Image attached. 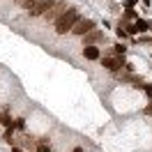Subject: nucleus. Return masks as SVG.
<instances>
[{"label": "nucleus", "instance_id": "f257e3e1", "mask_svg": "<svg viewBox=\"0 0 152 152\" xmlns=\"http://www.w3.org/2000/svg\"><path fill=\"white\" fill-rule=\"evenodd\" d=\"M81 19V14H78V10L76 7H69V10L60 16V19L53 23V28H56V35H67V32H72V28H74V23Z\"/></svg>", "mask_w": 152, "mask_h": 152}, {"label": "nucleus", "instance_id": "f03ea898", "mask_svg": "<svg viewBox=\"0 0 152 152\" xmlns=\"http://www.w3.org/2000/svg\"><path fill=\"white\" fill-rule=\"evenodd\" d=\"M124 62H127L124 58H118V56H108V53L99 58V65L104 67L106 72H111V74H120V72H122V67H124Z\"/></svg>", "mask_w": 152, "mask_h": 152}, {"label": "nucleus", "instance_id": "7ed1b4c3", "mask_svg": "<svg viewBox=\"0 0 152 152\" xmlns=\"http://www.w3.org/2000/svg\"><path fill=\"white\" fill-rule=\"evenodd\" d=\"M95 28H97V23H95L92 19H88V16L83 19V16H81V19L74 23V28H72V35H76V37H86L88 32H90V30H95Z\"/></svg>", "mask_w": 152, "mask_h": 152}, {"label": "nucleus", "instance_id": "20e7f679", "mask_svg": "<svg viewBox=\"0 0 152 152\" xmlns=\"http://www.w3.org/2000/svg\"><path fill=\"white\" fill-rule=\"evenodd\" d=\"M67 10H69V7H67V2H65V0H56V2L51 5V10L44 14V21H51V23H56V21L60 19V16H62Z\"/></svg>", "mask_w": 152, "mask_h": 152}, {"label": "nucleus", "instance_id": "39448f33", "mask_svg": "<svg viewBox=\"0 0 152 152\" xmlns=\"http://www.w3.org/2000/svg\"><path fill=\"white\" fill-rule=\"evenodd\" d=\"M53 2H56V0H39L37 5H32V7L28 10V16H30V19L44 16V14H46V12L51 10V5H53Z\"/></svg>", "mask_w": 152, "mask_h": 152}, {"label": "nucleus", "instance_id": "423d86ee", "mask_svg": "<svg viewBox=\"0 0 152 152\" xmlns=\"http://www.w3.org/2000/svg\"><path fill=\"white\" fill-rule=\"evenodd\" d=\"M83 39V46H97V44H99V42H104V32H102V30H90V32H88L86 37H81Z\"/></svg>", "mask_w": 152, "mask_h": 152}, {"label": "nucleus", "instance_id": "0eeeda50", "mask_svg": "<svg viewBox=\"0 0 152 152\" xmlns=\"http://www.w3.org/2000/svg\"><path fill=\"white\" fill-rule=\"evenodd\" d=\"M83 58L90 60V62H99V58H102V48L99 46H83Z\"/></svg>", "mask_w": 152, "mask_h": 152}, {"label": "nucleus", "instance_id": "6e6552de", "mask_svg": "<svg viewBox=\"0 0 152 152\" xmlns=\"http://www.w3.org/2000/svg\"><path fill=\"white\" fill-rule=\"evenodd\" d=\"M124 53H127V44H124V42H118V44H113V46H111V53H108V56L124 58Z\"/></svg>", "mask_w": 152, "mask_h": 152}, {"label": "nucleus", "instance_id": "1a4fd4ad", "mask_svg": "<svg viewBox=\"0 0 152 152\" xmlns=\"http://www.w3.org/2000/svg\"><path fill=\"white\" fill-rule=\"evenodd\" d=\"M136 19H138V12H136V10H124V12H122V16H120V21H118V23L127 26V21H136Z\"/></svg>", "mask_w": 152, "mask_h": 152}, {"label": "nucleus", "instance_id": "9d476101", "mask_svg": "<svg viewBox=\"0 0 152 152\" xmlns=\"http://www.w3.org/2000/svg\"><path fill=\"white\" fill-rule=\"evenodd\" d=\"M2 141L7 143V145H14V129H5V134H2Z\"/></svg>", "mask_w": 152, "mask_h": 152}, {"label": "nucleus", "instance_id": "9b49d317", "mask_svg": "<svg viewBox=\"0 0 152 152\" xmlns=\"http://www.w3.org/2000/svg\"><path fill=\"white\" fill-rule=\"evenodd\" d=\"M115 35H118V39H122V42H124V39H127V37H129V35H127V30H124V26H122V23H118V26H115Z\"/></svg>", "mask_w": 152, "mask_h": 152}, {"label": "nucleus", "instance_id": "f8f14e48", "mask_svg": "<svg viewBox=\"0 0 152 152\" xmlns=\"http://www.w3.org/2000/svg\"><path fill=\"white\" fill-rule=\"evenodd\" d=\"M35 148H37V152H51V145L44 143V141H37V143H35Z\"/></svg>", "mask_w": 152, "mask_h": 152}, {"label": "nucleus", "instance_id": "ddd939ff", "mask_svg": "<svg viewBox=\"0 0 152 152\" xmlns=\"http://www.w3.org/2000/svg\"><path fill=\"white\" fill-rule=\"evenodd\" d=\"M14 129L23 132V129H26V118H16V120H14Z\"/></svg>", "mask_w": 152, "mask_h": 152}, {"label": "nucleus", "instance_id": "4468645a", "mask_svg": "<svg viewBox=\"0 0 152 152\" xmlns=\"http://www.w3.org/2000/svg\"><path fill=\"white\" fill-rule=\"evenodd\" d=\"M19 2H21V7H23V10L28 12V10H30V7H32V5H37L39 0H19Z\"/></svg>", "mask_w": 152, "mask_h": 152}, {"label": "nucleus", "instance_id": "2eb2a0df", "mask_svg": "<svg viewBox=\"0 0 152 152\" xmlns=\"http://www.w3.org/2000/svg\"><path fill=\"white\" fill-rule=\"evenodd\" d=\"M143 92L150 97V102H152V83H145V86H143Z\"/></svg>", "mask_w": 152, "mask_h": 152}, {"label": "nucleus", "instance_id": "dca6fc26", "mask_svg": "<svg viewBox=\"0 0 152 152\" xmlns=\"http://www.w3.org/2000/svg\"><path fill=\"white\" fill-rule=\"evenodd\" d=\"M138 0H124V10H134Z\"/></svg>", "mask_w": 152, "mask_h": 152}, {"label": "nucleus", "instance_id": "f3484780", "mask_svg": "<svg viewBox=\"0 0 152 152\" xmlns=\"http://www.w3.org/2000/svg\"><path fill=\"white\" fill-rule=\"evenodd\" d=\"M143 113H145V115H152V102H150V106H145V108H143Z\"/></svg>", "mask_w": 152, "mask_h": 152}, {"label": "nucleus", "instance_id": "a211bd4d", "mask_svg": "<svg viewBox=\"0 0 152 152\" xmlns=\"http://www.w3.org/2000/svg\"><path fill=\"white\" fill-rule=\"evenodd\" d=\"M12 152H23L21 148H16V145H12Z\"/></svg>", "mask_w": 152, "mask_h": 152}, {"label": "nucleus", "instance_id": "6ab92c4d", "mask_svg": "<svg viewBox=\"0 0 152 152\" xmlns=\"http://www.w3.org/2000/svg\"><path fill=\"white\" fill-rule=\"evenodd\" d=\"M72 152H83V148H78V145H76V148H74Z\"/></svg>", "mask_w": 152, "mask_h": 152}, {"label": "nucleus", "instance_id": "aec40b11", "mask_svg": "<svg viewBox=\"0 0 152 152\" xmlns=\"http://www.w3.org/2000/svg\"><path fill=\"white\" fill-rule=\"evenodd\" d=\"M141 2H143V5H150V0H141Z\"/></svg>", "mask_w": 152, "mask_h": 152}]
</instances>
